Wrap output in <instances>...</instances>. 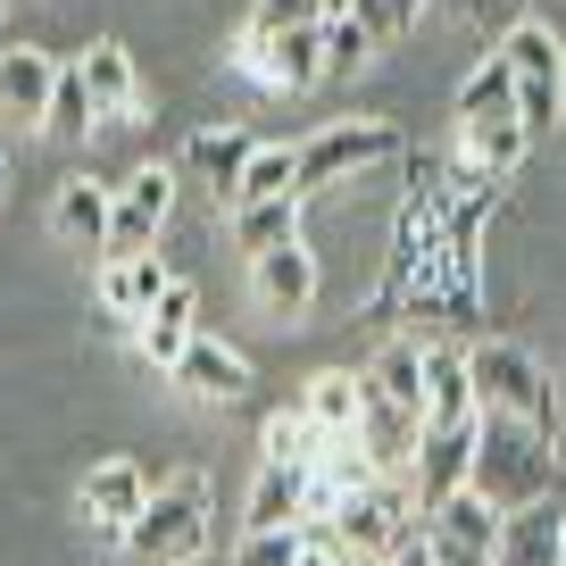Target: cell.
<instances>
[{"mask_svg": "<svg viewBox=\"0 0 566 566\" xmlns=\"http://www.w3.org/2000/svg\"><path fill=\"white\" fill-rule=\"evenodd\" d=\"M467 492L483 500L492 516H516L533 500L558 492V442L525 417H492L475 408V459H467Z\"/></svg>", "mask_w": 566, "mask_h": 566, "instance_id": "1", "label": "cell"}, {"mask_svg": "<svg viewBox=\"0 0 566 566\" xmlns=\"http://www.w3.org/2000/svg\"><path fill=\"white\" fill-rule=\"evenodd\" d=\"M417 500H408V483H391V475H375L367 492H350L334 516H325V533L317 542L334 549L342 566H384L400 542H417Z\"/></svg>", "mask_w": 566, "mask_h": 566, "instance_id": "2", "label": "cell"}, {"mask_svg": "<svg viewBox=\"0 0 566 566\" xmlns=\"http://www.w3.org/2000/svg\"><path fill=\"white\" fill-rule=\"evenodd\" d=\"M467 391H475V408L525 417V424H542L549 442H558V391H549L542 358H533L525 342H483V350H467Z\"/></svg>", "mask_w": 566, "mask_h": 566, "instance_id": "3", "label": "cell"}, {"mask_svg": "<svg viewBox=\"0 0 566 566\" xmlns=\"http://www.w3.org/2000/svg\"><path fill=\"white\" fill-rule=\"evenodd\" d=\"M125 549H142L150 566H184L209 549V483L200 475H176L142 500V516L125 525Z\"/></svg>", "mask_w": 566, "mask_h": 566, "instance_id": "4", "label": "cell"}, {"mask_svg": "<svg viewBox=\"0 0 566 566\" xmlns=\"http://www.w3.org/2000/svg\"><path fill=\"white\" fill-rule=\"evenodd\" d=\"M400 150V134H391L384 117H334L325 134H308L301 150H292V192H325V184H350L358 167H375V159H391Z\"/></svg>", "mask_w": 566, "mask_h": 566, "instance_id": "5", "label": "cell"}, {"mask_svg": "<svg viewBox=\"0 0 566 566\" xmlns=\"http://www.w3.org/2000/svg\"><path fill=\"white\" fill-rule=\"evenodd\" d=\"M167 209H176V176H167V167H142V176L108 184V233H101V250H108V259L150 250V233L167 226Z\"/></svg>", "mask_w": 566, "mask_h": 566, "instance_id": "6", "label": "cell"}, {"mask_svg": "<svg viewBox=\"0 0 566 566\" xmlns=\"http://www.w3.org/2000/svg\"><path fill=\"white\" fill-rule=\"evenodd\" d=\"M467 459H475V417L467 424H417V450H408V475H417V516L442 509L450 492H467Z\"/></svg>", "mask_w": 566, "mask_h": 566, "instance_id": "7", "label": "cell"}, {"mask_svg": "<svg viewBox=\"0 0 566 566\" xmlns=\"http://www.w3.org/2000/svg\"><path fill=\"white\" fill-rule=\"evenodd\" d=\"M176 375L184 391H192V400H209V408H233V400H250V358L233 350V342H209V334H192L176 350Z\"/></svg>", "mask_w": 566, "mask_h": 566, "instance_id": "8", "label": "cell"}, {"mask_svg": "<svg viewBox=\"0 0 566 566\" xmlns=\"http://www.w3.org/2000/svg\"><path fill=\"white\" fill-rule=\"evenodd\" d=\"M51 75H59V59H51V51H34V42H9V51H0V117L18 125V134H42Z\"/></svg>", "mask_w": 566, "mask_h": 566, "instance_id": "9", "label": "cell"}, {"mask_svg": "<svg viewBox=\"0 0 566 566\" xmlns=\"http://www.w3.org/2000/svg\"><path fill=\"white\" fill-rule=\"evenodd\" d=\"M492 566H566V516H558V492L533 500V509H516V516H500Z\"/></svg>", "mask_w": 566, "mask_h": 566, "instance_id": "10", "label": "cell"}, {"mask_svg": "<svg viewBox=\"0 0 566 566\" xmlns=\"http://www.w3.org/2000/svg\"><path fill=\"white\" fill-rule=\"evenodd\" d=\"M75 84H84V101H92V117H101V125H125L142 108L134 51H125V42H92V51L75 59Z\"/></svg>", "mask_w": 566, "mask_h": 566, "instance_id": "11", "label": "cell"}, {"mask_svg": "<svg viewBox=\"0 0 566 566\" xmlns=\"http://www.w3.org/2000/svg\"><path fill=\"white\" fill-rule=\"evenodd\" d=\"M142 500H150V483H142L134 459H101L84 467V516L101 525V542H125V525L142 516Z\"/></svg>", "mask_w": 566, "mask_h": 566, "instance_id": "12", "label": "cell"}, {"mask_svg": "<svg viewBox=\"0 0 566 566\" xmlns=\"http://www.w3.org/2000/svg\"><path fill=\"white\" fill-rule=\"evenodd\" d=\"M250 292H259L275 317H301V308L317 301V250H308V242L259 250V259H250Z\"/></svg>", "mask_w": 566, "mask_h": 566, "instance_id": "13", "label": "cell"}, {"mask_svg": "<svg viewBox=\"0 0 566 566\" xmlns=\"http://www.w3.org/2000/svg\"><path fill=\"white\" fill-rule=\"evenodd\" d=\"M192 334H200V292L176 275L159 301H150V317L134 325V342H142V358H150V367H176V350H184Z\"/></svg>", "mask_w": 566, "mask_h": 566, "instance_id": "14", "label": "cell"}, {"mask_svg": "<svg viewBox=\"0 0 566 566\" xmlns=\"http://www.w3.org/2000/svg\"><path fill=\"white\" fill-rule=\"evenodd\" d=\"M167 283H176V275H167V259H159V250H134V259H108L101 266V308H108V317H150V301H159V292H167Z\"/></svg>", "mask_w": 566, "mask_h": 566, "instance_id": "15", "label": "cell"}, {"mask_svg": "<svg viewBox=\"0 0 566 566\" xmlns=\"http://www.w3.org/2000/svg\"><path fill=\"white\" fill-rule=\"evenodd\" d=\"M467 417H475V391H467V350L424 342V408H417V424H467Z\"/></svg>", "mask_w": 566, "mask_h": 566, "instance_id": "16", "label": "cell"}, {"mask_svg": "<svg viewBox=\"0 0 566 566\" xmlns=\"http://www.w3.org/2000/svg\"><path fill=\"white\" fill-rule=\"evenodd\" d=\"M358 384H367L375 400H391V408H408V417H417V408H424V342H417V334H391Z\"/></svg>", "mask_w": 566, "mask_h": 566, "instance_id": "17", "label": "cell"}, {"mask_svg": "<svg viewBox=\"0 0 566 566\" xmlns=\"http://www.w3.org/2000/svg\"><path fill=\"white\" fill-rule=\"evenodd\" d=\"M250 150H259V142H250L242 125H200V134L184 142V167H192L209 192H226V200H233V176H242Z\"/></svg>", "mask_w": 566, "mask_h": 566, "instance_id": "18", "label": "cell"}, {"mask_svg": "<svg viewBox=\"0 0 566 566\" xmlns=\"http://www.w3.org/2000/svg\"><path fill=\"white\" fill-rule=\"evenodd\" d=\"M433 516V533H424V542H450V549H483V558H492V542H500V516L483 509L475 492H450L442 509H424Z\"/></svg>", "mask_w": 566, "mask_h": 566, "instance_id": "19", "label": "cell"}, {"mask_svg": "<svg viewBox=\"0 0 566 566\" xmlns=\"http://www.w3.org/2000/svg\"><path fill=\"white\" fill-rule=\"evenodd\" d=\"M275 525L301 533V467H259V483H250L242 533H275Z\"/></svg>", "mask_w": 566, "mask_h": 566, "instance_id": "20", "label": "cell"}, {"mask_svg": "<svg viewBox=\"0 0 566 566\" xmlns=\"http://www.w3.org/2000/svg\"><path fill=\"white\" fill-rule=\"evenodd\" d=\"M51 226L67 233V242L101 250V233H108V184H92V176L59 184V200H51Z\"/></svg>", "mask_w": 566, "mask_h": 566, "instance_id": "21", "label": "cell"}, {"mask_svg": "<svg viewBox=\"0 0 566 566\" xmlns=\"http://www.w3.org/2000/svg\"><path fill=\"white\" fill-rule=\"evenodd\" d=\"M233 242H242V259L301 242V200H242V209H233Z\"/></svg>", "mask_w": 566, "mask_h": 566, "instance_id": "22", "label": "cell"}, {"mask_svg": "<svg viewBox=\"0 0 566 566\" xmlns=\"http://www.w3.org/2000/svg\"><path fill=\"white\" fill-rule=\"evenodd\" d=\"M259 34H266V25H259ZM266 75H275L283 92L317 84V75H325V42H317V25H283V34H266Z\"/></svg>", "mask_w": 566, "mask_h": 566, "instance_id": "23", "label": "cell"}, {"mask_svg": "<svg viewBox=\"0 0 566 566\" xmlns=\"http://www.w3.org/2000/svg\"><path fill=\"white\" fill-rule=\"evenodd\" d=\"M301 417L317 424V433H350V424H358V375H350V367H325V375H308V391H301Z\"/></svg>", "mask_w": 566, "mask_h": 566, "instance_id": "24", "label": "cell"}, {"mask_svg": "<svg viewBox=\"0 0 566 566\" xmlns=\"http://www.w3.org/2000/svg\"><path fill=\"white\" fill-rule=\"evenodd\" d=\"M492 59L516 75V84H558V34H542V25H525V18L500 34V51H492Z\"/></svg>", "mask_w": 566, "mask_h": 566, "instance_id": "25", "label": "cell"}, {"mask_svg": "<svg viewBox=\"0 0 566 566\" xmlns=\"http://www.w3.org/2000/svg\"><path fill=\"white\" fill-rule=\"evenodd\" d=\"M467 150H475V176H516V159H525V125L516 117H492V125H459Z\"/></svg>", "mask_w": 566, "mask_h": 566, "instance_id": "26", "label": "cell"}, {"mask_svg": "<svg viewBox=\"0 0 566 566\" xmlns=\"http://www.w3.org/2000/svg\"><path fill=\"white\" fill-rule=\"evenodd\" d=\"M509 101H516V75L500 67V59H483V67L459 84V125H492V117H509Z\"/></svg>", "mask_w": 566, "mask_h": 566, "instance_id": "27", "label": "cell"}, {"mask_svg": "<svg viewBox=\"0 0 566 566\" xmlns=\"http://www.w3.org/2000/svg\"><path fill=\"white\" fill-rule=\"evenodd\" d=\"M242 200H301L292 192V150H250L242 176H233V209Z\"/></svg>", "mask_w": 566, "mask_h": 566, "instance_id": "28", "label": "cell"}, {"mask_svg": "<svg viewBox=\"0 0 566 566\" xmlns=\"http://www.w3.org/2000/svg\"><path fill=\"white\" fill-rule=\"evenodd\" d=\"M259 442H266V467H301V475H308V459H317V424L292 408V417H266Z\"/></svg>", "mask_w": 566, "mask_h": 566, "instance_id": "29", "label": "cell"}, {"mask_svg": "<svg viewBox=\"0 0 566 566\" xmlns=\"http://www.w3.org/2000/svg\"><path fill=\"white\" fill-rule=\"evenodd\" d=\"M84 125H101V117H92V101H84V84H75V67H59V75H51V108H42V134L75 142Z\"/></svg>", "mask_w": 566, "mask_h": 566, "instance_id": "30", "label": "cell"}, {"mask_svg": "<svg viewBox=\"0 0 566 566\" xmlns=\"http://www.w3.org/2000/svg\"><path fill=\"white\" fill-rule=\"evenodd\" d=\"M317 42H325V75H350V67H367V59H375V34H367L358 18L317 25Z\"/></svg>", "mask_w": 566, "mask_h": 566, "instance_id": "31", "label": "cell"}, {"mask_svg": "<svg viewBox=\"0 0 566 566\" xmlns=\"http://www.w3.org/2000/svg\"><path fill=\"white\" fill-rule=\"evenodd\" d=\"M301 542H308V533H292V525H275V533H242L233 566H292V558H301Z\"/></svg>", "mask_w": 566, "mask_h": 566, "instance_id": "32", "label": "cell"}, {"mask_svg": "<svg viewBox=\"0 0 566 566\" xmlns=\"http://www.w3.org/2000/svg\"><path fill=\"white\" fill-rule=\"evenodd\" d=\"M350 18L367 25L375 42H384V34H408V25L424 18V0H350Z\"/></svg>", "mask_w": 566, "mask_h": 566, "instance_id": "33", "label": "cell"}, {"mask_svg": "<svg viewBox=\"0 0 566 566\" xmlns=\"http://www.w3.org/2000/svg\"><path fill=\"white\" fill-rule=\"evenodd\" d=\"M509 117L525 125V134H549V125H558V84H516Z\"/></svg>", "mask_w": 566, "mask_h": 566, "instance_id": "34", "label": "cell"}, {"mask_svg": "<svg viewBox=\"0 0 566 566\" xmlns=\"http://www.w3.org/2000/svg\"><path fill=\"white\" fill-rule=\"evenodd\" d=\"M516 9H525V0H459V18L475 25V34H509Z\"/></svg>", "mask_w": 566, "mask_h": 566, "instance_id": "35", "label": "cell"}, {"mask_svg": "<svg viewBox=\"0 0 566 566\" xmlns=\"http://www.w3.org/2000/svg\"><path fill=\"white\" fill-rule=\"evenodd\" d=\"M250 25H266V34H283V25H317V0H259V18Z\"/></svg>", "mask_w": 566, "mask_h": 566, "instance_id": "36", "label": "cell"}, {"mask_svg": "<svg viewBox=\"0 0 566 566\" xmlns=\"http://www.w3.org/2000/svg\"><path fill=\"white\" fill-rule=\"evenodd\" d=\"M424 549H433V566H492L483 549H450V542H424Z\"/></svg>", "mask_w": 566, "mask_h": 566, "instance_id": "37", "label": "cell"}, {"mask_svg": "<svg viewBox=\"0 0 566 566\" xmlns=\"http://www.w3.org/2000/svg\"><path fill=\"white\" fill-rule=\"evenodd\" d=\"M384 566H433V549H424V533H417V542H400V549H391Z\"/></svg>", "mask_w": 566, "mask_h": 566, "instance_id": "38", "label": "cell"}, {"mask_svg": "<svg viewBox=\"0 0 566 566\" xmlns=\"http://www.w3.org/2000/svg\"><path fill=\"white\" fill-rule=\"evenodd\" d=\"M292 566H334V549H325L317 533H308V542H301V558H292Z\"/></svg>", "mask_w": 566, "mask_h": 566, "instance_id": "39", "label": "cell"}, {"mask_svg": "<svg viewBox=\"0 0 566 566\" xmlns=\"http://www.w3.org/2000/svg\"><path fill=\"white\" fill-rule=\"evenodd\" d=\"M334 18H350V0H317V25H334Z\"/></svg>", "mask_w": 566, "mask_h": 566, "instance_id": "40", "label": "cell"}, {"mask_svg": "<svg viewBox=\"0 0 566 566\" xmlns=\"http://www.w3.org/2000/svg\"><path fill=\"white\" fill-rule=\"evenodd\" d=\"M0 184H9V176H0Z\"/></svg>", "mask_w": 566, "mask_h": 566, "instance_id": "41", "label": "cell"}, {"mask_svg": "<svg viewBox=\"0 0 566 566\" xmlns=\"http://www.w3.org/2000/svg\"><path fill=\"white\" fill-rule=\"evenodd\" d=\"M334 566H342V558H334Z\"/></svg>", "mask_w": 566, "mask_h": 566, "instance_id": "42", "label": "cell"}]
</instances>
